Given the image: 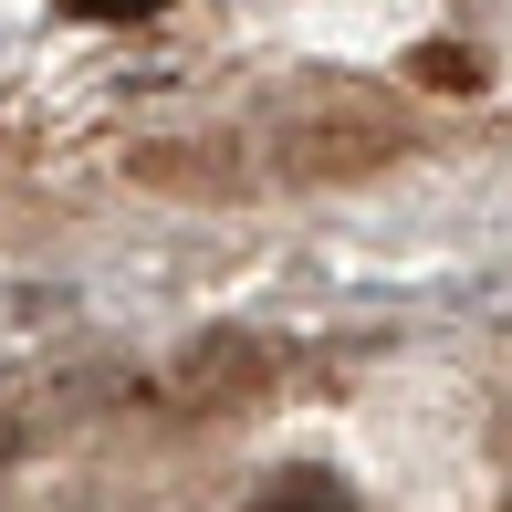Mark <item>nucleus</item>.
Wrapping results in <instances>:
<instances>
[{"instance_id": "nucleus-1", "label": "nucleus", "mask_w": 512, "mask_h": 512, "mask_svg": "<svg viewBox=\"0 0 512 512\" xmlns=\"http://www.w3.org/2000/svg\"><path fill=\"white\" fill-rule=\"evenodd\" d=\"M387 157H398V115H377L356 95H335V105H314V115L283 126V168L293 178H366V168H387Z\"/></svg>"}, {"instance_id": "nucleus-2", "label": "nucleus", "mask_w": 512, "mask_h": 512, "mask_svg": "<svg viewBox=\"0 0 512 512\" xmlns=\"http://www.w3.org/2000/svg\"><path fill=\"white\" fill-rule=\"evenodd\" d=\"M262 377V345L251 335H209L189 366H178V387H189V398H241V387Z\"/></svg>"}, {"instance_id": "nucleus-3", "label": "nucleus", "mask_w": 512, "mask_h": 512, "mask_svg": "<svg viewBox=\"0 0 512 512\" xmlns=\"http://www.w3.org/2000/svg\"><path fill=\"white\" fill-rule=\"evenodd\" d=\"M251 512H356V502H345V481H335V471H283Z\"/></svg>"}, {"instance_id": "nucleus-4", "label": "nucleus", "mask_w": 512, "mask_h": 512, "mask_svg": "<svg viewBox=\"0 0 512 512\" xmlns=\"http://www.w3.org/2000/svg\"><path fill=\"white\" fill-rule=\"evenodd\" d=\"M418 74H429V84H450V95H460V84H481V63L460 53V42H429V53H418Z\"/></svg>"}, {"instance_id": "nucleus-5", "label": "nucleus", "mask_w": 512, "mask_h": 512, "mask_svg": "<svg viewBox=\"0 0 512 512\" xmlns=\"http://www.w3.org/2000/svg\"><path fill=\"white\" fill-rule=\"evenodd\" d=\"M74 21H136V11H157V0H63Z\"/></svg>"}, {"instance_id": "nucleus-6", "label": "nucleus", "mask_w": 512, "mask_h": 512, "mask_svg": "<svg viewBox=\"0 0 512 512\" xmlns=\"http://www.w3.org/2000/svg\"><path fill=\"white\" fill-rule=\"evenodd\" d=\"M0 460H11V418H0Z\"/></svg>"}]
</instances>
